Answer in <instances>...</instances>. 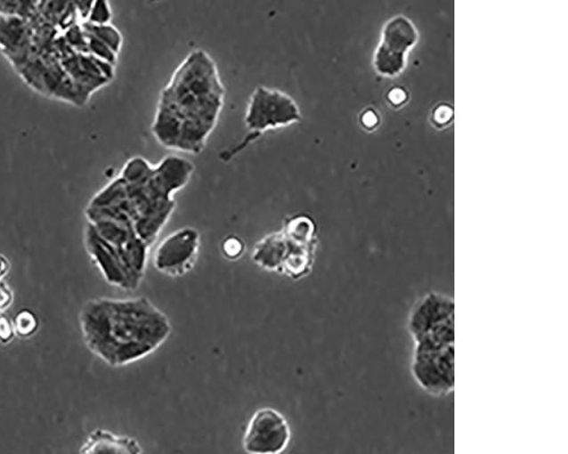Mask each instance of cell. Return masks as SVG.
<instances>
[{
	"label": "cell",
	"instance_id": "20",
	"mask_svg": "<svg viewBox=\"0 0 568 454\" xmlns=\"http://www.w3.org/2000/svg\"><path fill=\"white\" fill-rule=\"evenodd\" d=\"M246 243L238 235H229L221 243V254L229 262H237L246 254Z\"/></svg>",
	"mask_w": 568,
	"mask_h": 454
},
{
	"label": "cell",
	"instance_id": "21",
	"mask_svg": "<svg viewBox=\"0 0 568 454\" xmlns=\"http://www.w3.org/2000/svg\"><path fill=\"white\" fill-rule=\"evenodd\" d=\"M86 33V40H88V53L97 59H101L102 61H109V63L117 65L118 53H115L107 45L102 43L100 39H97L96 36L89 35Z\"/></svg>",
	"mask_w": 568,
	"mask_h": 454
},
{
	"label": "cell",
	"instance_id": "6",
	"mask_svg": "<svg viewBox=\"0 0 568 454\" xmlns=\"http://www.w3.org/2000/svg\"><path fill=\"white\" fill-rule=\"evenodd\" d=\"M292 431L286 416L278 409L259 408L247 424L242 448L250 454H278L289 447Z\"/></svg>",
	"mask_w": 568,
	"mask_h": 454
},
{
	"label": "cell",
	"instance_id": "27",
	"mask_svg": "<svg viewBox=\"0 0 568 454\" xmlns=\"http://www.w3.org/2000/svg\"><path fill=\"white\" fill-rule=\"evenodd\" d=\"M450 109V107L442 106V107H439V109L435 110V113H434L435 122H438L440 124H446V123L450 121L452 117H448V115H446V117H444V114H447V109ZM450 111H452V110H450Z\"/></svg>",
	"mask_w": 568,
	"mask_h": 454
},
{
	"label": "cell",
	"instance_id": "19",
	"mask_svg": "<svg viewBox=\"0 0 568 454\" xmlns=\"http://www.w3.org/2000/svg\"><path fill=\"white\" fill-rule=\"evenodd\" d=\"M63 38L72 51L88 53V40H86V33L82 24H74V26L64 30Z\"/></svg>",
	"mask_w": 568,
	"mask_h": 454
},
{
	"label": "cell",
	"instance_id": "8",
	"mask_svg": "<svg viewBox=\"0 0 568 454\" xmlns=\"http://www.w3.org/2000/svg\"><path fill=\"white\" fill-rule=\"evenodd\" d=\"M452 318H455L454 299L446 293L432 291L410 309L407 328L413 340H417Z\"/></svg>",
	"mask_w": 568,
	"mask_h": 454
},
{
	"label": "cell",
	"instance_id": "5",
	"mask_svg": "<svg viewBox=\"0 0 568 454\" xmlns=\"http://www.w3.org/2000/svg\"><path fill=\"white\" fill-rule=\"evenodd\" d=\"M200 247L199 231L195 227H183L158 243L152 255V265L159 274L172 279L183 278L199 262Z\"/></svg>",
	"mask_w": 568,
	"mask_h": 454
},
{
	"label": "cell",
	"instance_id": "16",
	"mask_svg": "<svg viewBox=\"0 0 568 454\" xmlns=\"http://www.w3.org/2000/svg\"><path fill=\"white\" fill-rule=\"evenodd\" d=\"M82 27H84L85 31L88 32L89 35L96 36L97 39H100L102 43L109 45L113 52L117 53L121 52L123 45L122 33L119 32L118 28L114 27L113 24H93L84 20Z\"/></svg>",
	"mask_w": 568,
	"mask_h": 454
},
{
	"label": "cell",
	"instance_id": "23",
	"mask_svg": "<svg viewBox=\"0 0 568 454\" xmlns=\"http://www.w3.org/2000/svg\"><path fill=\"white\" fill-rule=\"evenodd\" d=\"M15 336L13 321H11L5 315L0 313V344L5 345H10Z\"/></svg>",
	"mask_w": 568,
	"mask_h": 454
},
{
	"label": "cell",
	"instance_id": "17",
	"mask_svg": "<svg viewBox=\"0 0 568 454\" xmlns=\"http://www.w3.org/2000/svg\"><path fill=\"white\" fill-rule=\"evenodd\" d=\"M13 328L15 336L20 338H28L38 332V316L30 309H22L13 318Z\"/></svg>",
	"mask_w": 568,
	"mask_h": 454
},
{
	"label": "cell",
	"instance_id": "11",
	"mask_svg": "<svg viewBox=\"0 0 568 454\" xmlns=\"http://www.w3.org/2000/svg\"><path fill=\"white\" fill-rule=\"evenodd\" d=\"M139 441L134 437L115 434L107 429L97 428L90 433L88 439L82 444L80 452L84 453H142Z\"/></svg>",
	"mask_w": 568,
	"mask_h": 454
},
{
	"label": "cell",
	"instance_id": "24",
	"mask_svg": "<svg viewBox=\"0 0 568 454\" xmlns=\"http://www.w3.org/2000/svg\"><path fill=\"white\" fill-rule=\"evenodd\" d=\"M14 296L11 288L3 280H0V312L6 311L13 303Z\"/></svg>",
	"mask_w": 568,
	"mask_h": 454
},
{
	"label": "cell",
	"instance_id": "9",
	"mask_svg": "<svg viewBox=\"0 0 568 454\" xmlns=\"http://www.w3.org/2000/svg\"><path fill=\"white\" fill-rule=\"evenodd\" d=\"M32 39L30 20L19 15L0 14V48L16 66L31 55Z\"/></svg>",
	"mask_w": 568,
	"mask_h": 454
},
{
	"label": "cell",
	"instance_id": "13",
	"mask_svg": "<svg viewBox=\"0 0 568 454\" xmlns=\"http://www.w3.org/2000/svg\"><path fill=\"white\" fill-rule=\"evenodd\" d=\"M287 242V255L284 258L280 274L294 280L306 279L312 274V268H314L316 250H318L319 246H302L288 240Z\"/></svg>",
	"mask_w": 568,
	"mask_h": 454
},
{
	"label": "cell",
	"instance_id": "1",
	"mask_svg": "<svg viewBox=\"0 0 568 454\" xmlns=\"http://www.w3.org/2000/svg\"><path fill=\"white\" fill-rule=\"evenodd\" d=\"M224 101L225 89L215 61L197 49L160 91L152 134L166 150L201 154L217 126Z\"/></svg>",
	"mask_w": 568,
	"mask_h": 454
},
{
	"label": "cell",
	"instance_id": "10",
	"mask_svg": "<svg viewBox=\"0 0 568 454\" xmlns=\"http://www.w3.org/2000/svg\"><path fill=\"white\" fill-rule=\"evenodd\" d=\"M287 251V239L282 231H277V232L265 235L255 245L253 253H251V260L255 265L262 270L280 274Z\"/></svg>",
	"mask_w": 568,
	"mask_h": 454
},
{
	"label": "cell",
	"instance_id": "22",
	"mask_svg": "<svg viewBox=\"0 0 568 454\" xmlns=\"http://www.w3.org/2000/svg\"><path fill=\"white\" fill-rule=\"evenodd\" d=\"M113 13L110 0H94L86 22L93 24H106L112 20Z\"/></svg>",
	"mask_w": 568,
	"mask_h": 454
},
{
	"label": "cell",
	"instance_id": "12",
	"mask_svg": "<svg viewBox=\"0 0 568 454\" xmlns=\"http://www.w3.org/2000/svg\"><path fill=\"white\" fill-rule=\"evenodd\" d=\"M418 40V28L405 15L394 16L382 30L381 45L393 52L406 53L417 45Z\"/></svg>",
	"mask_w": 568,
	"mask_h": 454
},
{
	"label": "cell",
	"instance_id": "26",
	"mask_svg": "<svg viewBox=\"0 0 568 454\" xmlns=\"http://www.w3.org/2000/svg\"><path fill=\"white\" fill-rule=\"evenodd\" d=\"M389 101L390 102H393L394 105H396V106L402 105L403 102L407 101L406 91H403L402 89H399V88L394 89L389 93Z\"/></svg>",
	"mask_w": 568,
	"mask_h": 454
},
{
	"label": "cell",
	"instance_id": "4",
	"mask_svg": "<svg viewBox=\"0 0 568 454\" xmlns=\"http://www.w3.org/2000/svg\"><path fill=\"white\" fill-rule=\"evenodd\" d=\"M410 371L426 393L436 398L451 394L455 386V345L434 348L414 346Z\"/></svg>",
	"mask_w": 568,
	"mask_h": 454
},
{
	"label": "cell",
	"instance_id": "18",
	"mask_svg": "<svg viewBox=\"0 0 568 454\" xmlns=\"http://www.w3.org/2000/svg\"><path fill=\"white\" fill-rule=\"evenodd\" d=\"M37 0H0V14L31 19L36 14Z\"/></svg>",
	"mask_w": 568,
	"mask_h": 454
},
{
	"label": "cell",
	"instance_id": "25",
	"mask_svg": "<svg viewBox=\"0 0 568 454\" xmlns=\"http://www.w3.org/2000/svg\"><path fill=\"white\" fill-rule=\"evenodd\" d=\"M74 4L79 11L80 18L82 20H85L88 18L90 10H92L94 0H73Z\"/></svg>",
	"mask_w": 568,
	"mask_h": 454
},
{
	"label": "cell",
	"instance_id": "7",
	"mask_svg": "<svg viewBox=\"0 0 568 454\" xmlns=\"http://www.w3.org/2000/svg\"><path fill=\"white\" fill-rule=\"evenodd\" d=\"M84 243L86 254L101 272L107 284L126 291L137 290L138 288L135 287L117 251L97 233L90 223L85 225Z\"/></svg>",
	"mask_w": 568,
	"mask_h": 454
},
{
	"label": "cell",
	"instance_id": "14",
	"mask_svg": "<svg viewBox=\"0 0 568 454\" xmlns=\"http://www.w3.org/2000/svg\"><path fill=\"white\" fill-rule=\"evenodd\" d=\"M282 232L288 241L302 246H319L318 224L308 215L299 214L287 218Z\"/></svg>",
	"mask_w": 568,
	"mask_h": 454
},
{
	"label": "cell",
	"instance_id": "15",
	"mask_svg": "<svg viewBox=\"0 0 568 454\" xmlns=\"http://www.w3.org/2000/svg\"><path fill=\"white\" fill-rule=\"evenodd\" d=\"M374 68L384 77H396L406 68V53L390 51L378 45L374 55Z\"/></svg>",
	"mask_w": 568,
	"mask_h": 454
},
{
	"label": "cell",
	"instance_id": "29",
	"mask_svg": "<svg viewBox=\"0 0 568 454\" xmlns=\"http://www.w3.org/2000/svg\"><path fill=\"white\" fill-rule=\"evenodd\" d=\"M8 271H10V262L3 255H0V280L5 278Z\"/></svg>",
	"mask_w": 568,
	"mask_h": 454
},
{
	"label": "cell",
	"instance_id": "3",
	"mask_svg": "<svg viewBox=\"0 0 568 454\" xmlns=\"http://www.w3.org/2000/svg\"><path fill=\"white\" fill-rule=\"evenodd\" d=\"M302 121L297 102L283 91L257 86L251 93L245 115L246 129L259 135Z\"/></svg>",
	"mask_w": 568,
	"mask_h": 454
},
{
	"label": "cell",
	"instance_id": "2",
	"mask_svg": "<svg viewBox=\"0 0 568 454\" xmlns=\"http://www.w3.org/2000/svg\"><path fill=\"white\" fill-rule=\"evenodd\" d=\"M79 325L86 348L110 367L131 365L168 340L172 324L150 298H96L82 305Z\"/></svg>",
	"mask_w": 568,
	"mask_h": 454
},
{
	"label": "cell",
	"instance_id": "28",
	"mask_svg": "<svg viewBox=\"0 0 568 454\" xmlns=\"http://www.w3.org/2000/svg\"><path fill=\"white\" fill-rule=\"evenodd\" d=\"M363 115L364 117L361 119H363V123L365 126L374 127L377 126L378 119H377V114L374 113V111L369 110V111H366V113Z\"/></svg>",
	"mask_w": 568,
	"mask_h": 454
}]
</instances>
